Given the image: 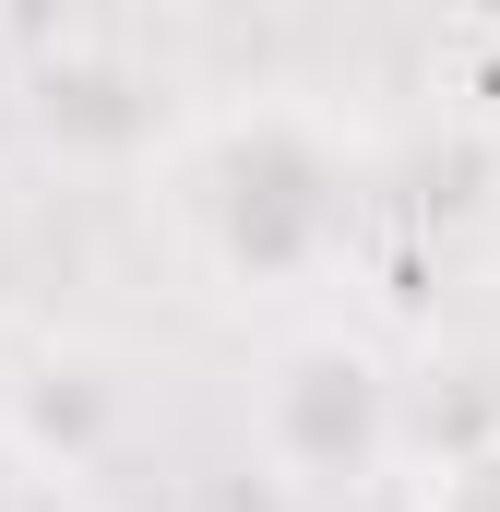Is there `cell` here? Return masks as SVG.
<instances>
[{"label":"cell","instance_id":"2","mask_svg":"<svg viewBox=\"0 0 500 512\" xmlns=\"http://www.w3.org/2000/svg\"><path fill=\"white\" fill-rule=\"evenodd\" d=\"M262 453L286 465V489H346L393 453V370L358 334H286L274 382H262Z\"/></svg>","mask_w":500,"mask_h":512},{"label":"cell","instance_id":"3","mask_svg":"<svg viewBox=\"0 0 500 512\" xmlns=\"http://www.w3.org/2000/svg\"><path fill=\"white\" fill-rule=\"evenodd\" d=\"M417 512H500V417H477L417 465Z\"/></svg>","mask_w":500,"mask_h":512},{"label":"cell","instance_id":"4","mask_svg":"<svg viewBox=\"0 0 500 512\" xmlns=\"http://www.w3.org/2000/svg\"><path fill=\"white\" fill-rule=\"evenodd\" d=\"M0 512H48V501H36V453H24L12 429H0Z\"/></svg>","mask_w":500,"mask_h":512},{"label":"cell","instance_id":"1","mask_svg":"<svg viewBox=\"0 0 500 512\" xmlns=\"http://www.w3.org/2000/svg\"><path fill=\"white\" fill-rule=\"evenodd\" d=\"M155 227L227 310H310L370 239V155L322 96L203 108L155 155Z\"/></svg>","mask_w":500,"mask_h":512}]
</instances>
